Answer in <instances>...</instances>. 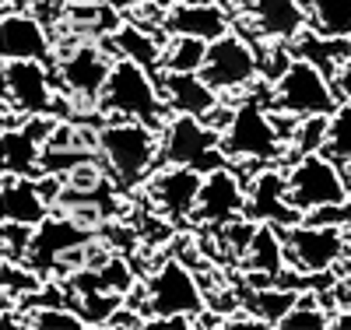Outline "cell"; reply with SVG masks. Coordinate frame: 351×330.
I'll return each instance as SVG.
<instances>
[{"label":"cell","instance_id":"obj_1","mask_svg":"<svg viewBox=\"0 0 351 330\" xmlns=\"http://www.w3.org/2000/svg\"><path fill=\"white\" fill-rule=\"evenodd\" d=\"M99 158L109 179L120 190L148 183V176L162 162V130L141 119H102L99 123Z\"/></svg>","mask_w":351,"mask_h":330},{"label":"cell","instance_id":"obj_2","mask_svg":"<svg viewBox=\"0 0 351 330\" xmlns=\"http://www.w3.org/2000/svg\"><path fill=\"white\" fill-rule=\"evenodd\" d=\"M141 309L158 327H193V320L208 309V298L197 281V271L183 257H165L155 271L134 288Z\"/></svg>","mask_w":351,"mask_h":330},{"label":"cell","instance_id":"obj_3","mask_svg":"<svg viewBox=\"0 0 351 330\" xmlns=\"http://www.w3.org/2000/svg\"><path fill=\"white\" fill-rule=\"evenodd\" d=\"M221 148L232 162L256 165V169L288 162V141L278 127L271 106L260 95H246L232 102L228 123L221 127Z\"/></svg>","mask_w":351,"mask_h":330},{"label":"cell","instance_id":"obj_4","mask_svg":"<svg viewBox=\"0 0 351 330\" xmlns=\"http://www.w3.org/2000/svg\"><path fill=\"white\" fill-rule=\"evenodd\" d=\"M99 113L106 119L120 116V119H141V123H152V127H165L169 119V106H165V95H162V84H158V74L141 67L137 60H127V56H116L112 64V74L102 88V99H99Z\"/></svg>","mask_w":351,"mask_h":330},{"label":"cell","instance_id":"obj_5","mask_svg":"<svg viewBox=\"0 0 351 330\" xmlns=\"http://www.w3.org/2000/svg\"><path fill=\"white\" fill-rule=\"evenodd\" d=\"M112 64H116V56L109 53L106 39H71V46L56 43L53 71H56L60 95L81 109H99Z\"/></svg>","mask_w":351,"mask_h":330},{"label":"cell","instance_id":"obj_6","mask_svg":"<svg viewBox=\"0 0 351 330\" xmlns=\"http://www.w3.org/2000/svg\"><path fill=\"white\" fill-rule=\"evenodd\" d=\"M267 106L288 116H330L341 106V95L334 88V78L309 56H299L285 67V74L278 81H271L267 88Z\"/></svg>","mask_w":351,"mask_h":330},{"label":"cell","instance_id":"obj_7","mask_svg":"<svg viewBox=\"0 0 351 330\" xmlns=\"http://www.w3.org/2000/svg\"><path fill=\"white\" fill-rule=\"evenodd\" d=\"M232 158L221 148V130L193 113H169L162 127V162L158 165H190L211 172L228 165Z\"/></svg>","mask_w":351,"mask_h":330},{"label":"cell","instance_id":"obj_8","mask_svg":"<svg viewBox=\"0 0 351 330\" xmlns=\"http://www.w3.org/2000/svg\"><path fill=\"white\" fill-rule=\"evenodd\" d=\"M288 200L299 207L302 215H313L319 207H334L351 197L348 179L341 172V162L327 152H309L291 158L288 165Z\"/></svg>","mask_w":351,"mask_h":330},{"label":"cell","instance_id":"obj_9","mask_svg":"<svg viewBox=\"0 0 351 330\" xmlns=\"http://www.w3.org/2000/svg\"><path fill=\"white\" fill-rule=\"evenodd\" d=\"M200 74L221 99H239V92H250L260 81L263 67H260V53L250 43V36L228 28L225 36H218L208 46V64H204Z\"/></svg>","mask_w":351,"mask_h":330},{"label":"cell","instance_id":"obj_10","mask_svg":"<svg viewBox=\"0 0 351 330\" xmlns=\"http://www.w3.org/2000/svg\"><path fill=\"white\" fill-rule=\"evenodd\" d=\"M285 232V250H288V267L302 274H327L344 260L348 253V235L344 225L330 222H309L302 218L299 225H288Z\"/></svg>","mask_w":351,"mask_h":330},{"label":"cell","instance_id":"obj_11","mask_svg":"<svg viewBox=\"0 0 351 330\" xmlns=\"http://www.w3.org/2000/svg\"><path fill=\"white\" fill-rule=\"evenodd\" d=\"M4 106L21 116L56 113L60 84H56L53 60H4Z\"/></svg>","mask_w":351,"mask_h":330},{"label":"cell","instance_id":"obj_12","mask_svg":"<svg viewBox=\"0 0 351 330\" xmlns=\"http://www.w3.org/2000/svg\"><path fill=\"white\" fill-rule=\"evenodd\" d=\"M92 235H99V232L88 228V225H81L71 211H60V207H56L46 222L36 225L32 243H28V253H25V263L32 267V271H39L43 278H53L56 271H60L64 257H67L71 250L84 246Z\"/></svg>","mask_w":351,"mask_h":330},{"label":"cell","instance_id":"obj_13","mask_svg":"<svg viewBox=\"0 0 351 330\" xmlns=\"http://www.w3.org/2000/svg\"><path fill=\"white\" fill-rule=\"evenodd\" d=\"M200 187H204V172L190 169V165H158L148 176V183H144V190H148V204L162 218H169L172 225L193 222Z\"/></svg>","mask_w":351,"mask_h":330},{"label":"cell","instance_id":"obj_14","mask_svg":"<svg viewBox=\"0 0 351 330\" xmlns=\"http://www.w3.org/2000/svg\"><path fill=\"white\" fill-rule=\"evenodd\" d=\"M243 215H246V179L232 169V162L221 165V169L204 172V187H200V197H197L193 222L218 232L221 225L236 222Z\"/></svg>","mask_w":351,"mask_h":330},{"label":"cell","instance_id":"obj_15","mask_svg":"<svg viewBox=\"0 0 351 330\" xmlns=\"http://www.w3.org/2000/svg\"><path fill=\"white\" fill-rule=\"evenodd\" d=\"M246 215L253 222H271L278 228L299 225L306 215L288 200V169L285 165H263L246 183Z\"/></svg>","mask_w":351,"mask_h":330},{"label":"cell","instance_id":"obj_16","mask_svg":"<svg viewBox=\"0 0 351 330\" xmlns=\"http://www.w3.org/2000/svg\"><path fill=\"white\" fill-rule=\"evenodd\" d=\"M0 53L4 60H53L56 56V39L49 25L36 11H11L4 8L0 21Z\"/></svg>","mask_w":351,"mask_h":330},{"label":"cell","instance_id":"obj_17","mask_svg":"<svg viewBox=\"0 0 351 330\" xmlns=\"http://www.w3.org/2000/svg\"><path fill=\"white\" fill-rule=\"evenodd\" d=\"M246 21L263 43H295L309 28L306 0H246Z\"/></svg>","mask_w":351,"mask_h":330},{"label":"cell","instance_id":"obj_18","mask_svg":"<svg viewBox=\"0 0 351 330\" xmlns=\"http://www.w3.org/2000/svg\"><path fill=\"white\" fill-rule=\"evenodd\" d=\"M239 267L246 271L250 285L253 288H263V285H274L278 274L288 271V250H285V232L271 222H260L256 225V235L250 250L243 253Z\"/></svg>","mask_w":351,"mask_h":330},{"label":"cell","instance_id":"obj_19","mask_svg":"<svg viewBox=\"0 0 351 330\" xmlns=\"http://www.w3.org/2000/svg\"><path fill=\"white\" fill-rule=\"evenodd\" d=\"M232 28V18L221 4H193V0H172L165 11V32L169 36H197L215 43Z\"/></svg>","mask_w":351,"mask_h":330},{"label":"cell","instance_id":"obj_20","mask_svg":"<svg viewBox=\"0 0 351 330\" xmlns=\"http://www.w3.org/2000/svg\"><path fill=\"white\" fill-rule=\"evenodd\" d=\"M0 204H4V222H18V225H39L46 222L56 207L49 204L39 176H8L4 172V193H0Z\"/></svg>","mask_w":351,"mask_h":330},{"label":"cell","instance_id":"obj_21","mask_svg":"<svg viewBox=\"0 0 351 330\" xmlns=\"http://www.w3.org/2000/svg\"><path fill=\"white\" fill-rule=\"evenodd\" d=\"M158 84H162L165 106H169L172 113H193V116L208 119V116L221 106V95L215 92L208 81H204V74L162 71V74H158Z\"/></svg>","mask_w":351,"mask_h":330},{"label":"cell","instance_id":"obj_22","mask_svg":"<svg viewBox=\"0 0 351 330\" xmlns=\"http://www.w3.org/2000/svg\"><path fill=\"white\" fill-rule=\"evenodd\" d=\"M169 36L162 32H152L137 21H123L116 32L106 36V46L116 53V56H127V60H137L141 67H148L155 74H162V46H165Z\"/></svg>","mask_w":351,"mask_h":330},{"label":"cell","instance_id":"obj_23","mask_svg":"<svg viewBox=\"0 0 351 330\" xmlns=\"http://www.w3.org/2000/svg\"><path fill=\"white\" fill-rule=\"evenodd\" d=\"M0 155H4V172L8 176H39L43 172L46 144L25 123H18V127H4V137H0Z\"/></svg>","mask_w":351,"mask_h":330},{"label":"cell","instance_id":"obj_24","mask_svg":"<svg viewBox=\"0 0 351 330\" xmlns=\"http://www.w3.org/2000/svg\"><path fill=\"white\" fill-rule=\"evenodd\" d=\"M208 39L197 36H169L162 46V71H180V74H200L208 64Z\"/></svg>","mask_w":351,"mask_h":330},{"label":"cell","instance_id":"obj_25","mask_svg":"<svg viewBox=\"0 0 351 330\" xmlns=\"http://www.w3.org/2000/svg\"><path fill=\"white\" fill-rule=\"evenodd\" d=\"M309 28L327 39H351V0H306Z\"/></svg>","mask_w":351,"mask_h":330},{"label":"cell","instance_id":"obj_26","mask_svg":"<svg viewBox=\"0 0 351 330\" xmlns=\"http://www.w3.org/2000/svg\"><path fill=\"white\" fill-rule=\"evenodd\" d=\"M299 295H302V292H295V288L263 285V288H253V292L246 295V309L256 313L267 327H278V323L285 320V313L299 303Z\"/></svg>","mask_w":351,"mask_h":330},{"label":"cell","instance_id":"obj_27","mask_svg":"<svg viewBox=\"0 0 351 330\" xmlns=\"http://www.w3.org/2000/svg\"><path fill=\"white\" fill-rule=\"evenodd\" d=\"M330 309L334 306H324V295H319L316 288H306L299 295V303L285 313V320L278 327H285V330H291V327H295V330H324V327L334 323Z\"/></svg>","mask_w":351,"mask_h":330},{"label":"cell","instance_id":"obj_28","mask_svg":"<svg viewBox=\"0 0 351 330\" xmlns=\"http://www.w3.org/2000/svg\"><path fill=\"white\" fill-rule=\"evenodd\" d=\"M324 152H327L330 158H337L341 165H351V102H341V106L327 116Z\"/></svg>","mask_w":351,"mask_h":330},{"label":"cell","instance_id":"obj_29","mask_svg":"<svg viewBox=\"0 0 351 330\" xmlns=\"http://www.w3.org/2000/svg\"><path fill=\"white\" fill-rule=\"evenodd\" d=\"M25 327H32V330H84L88 320L81 316L77 306H36V309H28V320Z\"/></svg>","mask_w":351,"mask_h":330},{"label":"cell","instance_id":"obj_30","mask_svg":"<svg viewBox=\"0 0 351 330\" xmlns=\"http://www.w3.org/2000/svg\"><path fill=\"white\" fill-rule=\"evenodd\" d=\"M0 232H4V257L11 260H25L28 253V243H32V225H18V222H4L0 225Z\"/></svg>","mask_w":351,"mask_h":330},{"label":"cell","instance_id":"obj_31","mask_svg":"<svg viewBox=\"0 0 351 330\" xmlns=\"http://www.w3.org/2000/svg\"><path fill=\"white\" fill-rule=\"evenodd\" d=\"M334 88H337L341 102H351V60H344V64L337 67V74H334Z\"/></svg>","mask_w":351,"mask_h":330},{"label":"cell","instance_id":"obj_32","mask_svg":"<svg viewBox=\"0 0 351 330\" xmlns=\"http://www.w3.org/2000/svg\"><path fill=\"white\" fill-rule=\"evenodd\" d=\"M21 4H25L28 11H36V14L49 18V14H56V11H64L67 0H21Z\"/></svg>","mask_w":351,"mask_h":330},{"label":"cell","instance_id":"obj_33","mask_svg":"<svg viewBox=\"0 0 351 330\" xmlns=\"http://www.w3.org/2000/svg\"><path fill=\"white\" fill-rule=\"evenodd\" d=\"M134 4H162V8H172V0H134ZM130 4V8H134Z\"/></svg>","mask_w":351,"mask_h":330},{"label":"cell","instance_id":"obj_34","mask_svg":"<svg viewBox=\"0 0 351 330\" xmlns=\"http://www.w3.org/2000/svg\"><path fill=\"white\" fill-rule=\"evenodd\" d=\"M193 4H225V0H193Z\"/></svg>","mask_w":351,"mask_h":330}]
</instances>
